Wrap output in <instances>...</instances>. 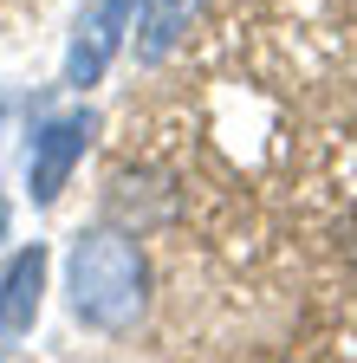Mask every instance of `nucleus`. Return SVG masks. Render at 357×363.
I'll use <instances>...</instances> for the list:
<instances>
[{
	"instance_id": "f257e3e1",
	"label": "nucleus",
	"mask_w": 357,
	"mask_h": 363,
	"mask_svg": "<svg viewBox=\"0 0 357 363\" xmlns=\"http://www.w3.org/2000/svg\"><path fill=\"white\" fill-rule=\"evenodd\" d=\"M65 292H72V318L84 331H130L137 318L150 311V266H143V247L137 234L123 227H84L65 253Z\"/></svg>"
},
{
	"instance_id": "f03ea898",
	"label": "nucleus",
	"mask_w": 357,
	"mask_h": 363,
	"mask_svg": "<svg viewBox=\"0 0 357 363\" xmlns=\"http://www.w3.org/2000/svg\"><path fill=\"white\" fill-rule=\"evenodd\" d=\"M98 136V111H65V117H46L26 143V195L33 208H53L65 195V182L84 156V143Z\"/></svg>"
},
{
	"instance_id": "7ed1b4c3",
	"label": "nucleus",
	"mask_w": 357,
	"mask_h": 363,
	"mask_svg": "<svg viewBox=\"0 0 357 363\" xmlns=\"http://www.w3.org/2000/svg\"><path fill=\"white\" fill-rule=\"evenodd\" d=\"M130 20H137V0H84L78 7V26H72V45H65V84L72 91L98 84L111 72Z\"/></svg>"
},
{
	"instance_id": "20e7f679",
	"label": "nucleus",
	"mask_w": 357,
	"mask_h": 363,
	"mask_svg": "<svg viewBox=\"0 0 357 363\" xmlns=\"http://www.w3.org/2000/svg\"><path fill=\"white\" fill-rule=\"evenodd\" d=\"M46 272H53V253L46 240H33L7 259V272H0V337H26L39 305H46Z\"/></svg>"
},
{
	"instance_id": "39448f33",
	"label": "nucleus",
	"mask_w": 357,
	"mask_h": 363,
	"mask_svg": "<svg viewBox=\"0 0 357 363\" xmlns=\"http://www.w3.org/2000/svg\"><path fill=\"white\" fill-rule=\"evenodd\" d=\"M104 208H111V227H123V234H150V227H163L169 214H175V195L163 189L156 175H117L111 182V195H104Z\"/></svg>"
},
{
	"instance_id": "423d86ee",
	"label": "nucleus",
	"mask_w": 357,
	"mask_h": 363,
	"mask_svg": "<svg viewBox=\"0 0 357 363\" xmlns=\"http://www.w3.org/2000/svg\"><path fill=\"white\" fill-rule=\"evenodd\" d=\"M202 0H137V65H163L189 39Z\"/></svg>"
},
{
	"instance_id": "0eeeda50",
	"label": "nucleus",
	"mask_w": 357,
	"mask_h": 363,
	"mask_svg": "<svg viewBox=\"0 0 357 363\" xmlns=\"http://www.w3.org/2000/svg\"><path fill=\"white\" fill-rule=\"evenodd\" d=\"M344 253H351V259H357V220H351V234H344Z\"/></svg>"
}]
</instances>
